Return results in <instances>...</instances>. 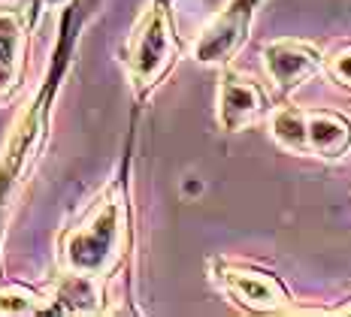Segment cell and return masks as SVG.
<instances>
[{"label": "cell", "mask_w": 351, "mask_h": 317, "mask_svg": "<svg viewBox=\"0 0 351 317\" xmlns=\"http://www.w3.org/2000/svg\"><path fill=\"white\" fill-rule=\"evenodd\" d=\"M100 6V0H70L61 10V21H58V42L55 55L49 64V73L43 79L40 91L27 103V109L16 118L10 136H6L3 149H0V230H3L6 212H10L12 200H16L21 181L31 175L36 166L43 149L49 142V130H52V106L55 97L64 85V76L70 70V61L76 55L79 36H82L85 21L91 12Z\"/></svg>", "instance_id": "1"}, {"label": "cell", "mask_w": 351, "mask_h": 317, "mask_svg": "<svg viewBox=\"0 0 351 317\" xmlns=\"http://www.w3.org/2000/svg\"><path fill=\"white\" fill-rule=\"evenodd\" d=\"M134 251V205H130V145L121 169L97 194L82 218L58 239V263L70 275L109 284L128 266Z\"/></svg>", "instance_id": "2"}, {"label": "cell", "mask_w": 351, "mask_h": 317, "mask_svg": "<svg viewBox=\"0 0 351 317\" xmlns=\"http://www.w3.org/2000/svg\"><path fill=\"white\" fill-rule=\"evenodd\" d=\"M182 49L185 46L176 34L173 0H149L121 46V67L134 91L136 109H143L145 100L170 79Z\"/></svg>", "instance_id": "3"}, {"label": "cell", "mask_w": 351, "mask_h": 317, "mask_svg": "<svg viewBox=\"0 0 351 317\" xmlns=\"http://www.w3.org/2000/svg\"><path fill=\"white\" fill-rule=\"evenodd\" d=\"M209 278L245 314H300V302L269 269L230 260V257H212Z\"/></svg>", "instance_id": "4"}, {"label": "cell", "mask_w": 351, "mask_h": 317, "mask_svg": "<svg viewBox=\"0 0 351 317\" xmlns=\"http://www.w3.org/2000/svg\"><path fill=\"white\" fill-rule=\"evenodd\" d=\"M258 10H261V0H228L206 21V27L197 34L191 46V58L200 67H218V70L233 64V58L245 49L248 36H252V25Z\"/></svg>", "instance_id": "5"}, {"label": "cell", "mask_w": 351, "mask_h": 317, "mask_svg": "<svg viewBox=\"0 0 351 317\" xmlns=\"http://www.w3.org/2000/svg\"><path fill=\"white\" fill-rule=\"evenodd\" d=\"M276 103L279 100H276L273 88L258 82L252 73H243L230 64L221 67L215 94V118L224 134H243L252 124L263 121Z\"/></svg>", "instance_id": "6"}, {"label": "cell", "mask_w": 351, "mask_h": 317, "mask_svg": "<svg viewBox=\"0 0 351 317\" xmlns=\"http://www.w3.org/2000/svg\"><path fill=\"white\" fill-rule=\"evenodd\" d=\"M261 61L276 100H288L312 76L324 73V51L315 42L294 40V36H282V40L267 42L261 51Z\"/></svg>", "instance_id": "7"}, {"label": "cell", "mask_w": 351, "mask_h": 317, "mask_svg": "<svg viewBox=\"0 0 351 317\" xmlns=\"http://www.w3.org/2000/svg\"><path fill=\"white\" fill-rule=\"evenodd\" d=\"M36 27L31 0L0 3V106H6L25 85L27 36Z\"/></svg>", "instance_id": "8"}, {"label": "cell", "mask_w": 351, "mask_h": 317, "mask_svg": "<svg viewBox=\"0 0 351 317\" xmlns=\"http://www.w3.org/2000/svg\"><path fill=\"white\" fill-rule=\"evenodd\" d=\"M351 151V118L336 109L306 106V157L342 160Z\"/></svg>", "instance_id": "9"}, {"label": "cell", "mask_w": 351, "mask_h": 317, "mask_svg": "<svg viewBox=\"0 0 351 317\" xmlns=\"http://www.w3.org/2000/svg\"><path fill=\"white\" fill-rule=\"evenodd\" d=\"M324 76L339 88V91L351 94V40L336 46L330 55H324Z\"/></svg>", "instance_id": "10"}, {"label": "cell", "mask_w": 351, "mask_h": 317, "mask_svg": "<svg viewBox=\"0 0 351 317\" xmlns=\"http://www.w3.org/2000/svg\"><path fill=\"white\" fill-rule=\"evenodd\" d=\"M70 0H31V10H34V18L40 21V16L46 10H52V6H67Z\"/></svg>", "instance_id": "11"}, {"label": "cell", "mask_w": 351, "mask_h": 317, "mask_svg": "<svg viewBox=\"0 0 351 317\" xmlns=\"http://www.w3.org/2000/svg\"><path fill=\"white\" fill-rule=\"evenodd\" d=\"M3 284H6V281H3V275H0V290H3Z\"/></svg>", "instance_id": "12"}]
</instances>
